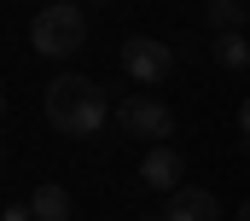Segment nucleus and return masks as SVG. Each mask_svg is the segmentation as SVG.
<instances>
[{"label":"nucleus","instance_id":"nucleus-12","mask_svg":"<svg viewBox=\"0 0 250 221\" xmlns=\"http://www.w3.org/2000/svg\"><path fill=\"white\" fill-rule=\"evenodd\" d=\"M0 116H6V88H0Z\"/></svg>","mask_w":250,"mask_h":221},{"label":"nucleus","instance_id":"nucleus-10","mask_svg":"<svg viewBox=\"0 0 250 221\" xmlns=\"http://www.w3.org/2000/svg\"><path fill=\"white\" fill-rule=\"evenodd\" d=\"M0 221H35V210H29V204H6V210H0Z\"/></svg>","mask_w":250,"mask_h":221},{"label":"nucleus","instance_id":"nucleus-8","mask_svg":"<svg viewBox=\"0 0 250 221\" xmlns=\"http://www.w3.org/2000/svg\"><path fill=\"white\" fill-rule=\"evenodd\" d=\"M209 53L221 70H250V35H209Z\"/></svg>","mask_w":250,"mask_h":221},{"label":"nucleus","instance_id":"nucleus-2","mask_svg":"<svg viewBox=\"0 0 250 221\" xmlns=\"http://www.w3.org/2000/svg\"><path fill=\"white\" fill-rule=\"evenodd\" d=\"M29 47L41 58H70L87 47V12H82V0H53V6H41L35 18H29Z\"/></svg>","mask_w":250,"mask_h":221},{"label":"nucleus","instance_id":"nucleus-6","mask_svg":"<svg viewBox=\"0 0 250 221\" xmlns=\"http://www.w3.org/2000/svg\"><path fill=\"white\" fill-rule=\"evenodd\" d=\"M181 175H187V163H181V152H175V146H151V152H146V163H140V180H146L151 192H175V186H181Z\"/></svg>","mask_w":250,"mask_h":221},{"label":"nucleus","instance_id":"nucleus-4","mask_svg":"<svg viewBox=\"0 0 250 221\" xmlns=\"http://www.w3.org/2000/svg\"><path fill=\"white\" fill-rule=\"evenodd\" d=\"M123 70H128V82H163L175 70V47H163L157 35H128L123 41Z\"/></svg>","mask_w":250,"mask_h":221},{"label":"nucleus","instance_id":"nucleus-15","mask_svg":"<svg viewBox=\"0 0 250 221\" xmlns=\"http://www.w3.org/2000/svg\"><path fill=\"white\" fill-rule=\"evenodd\" d=\"M99 6H111V0H99Z\"/></svg>","mask_w":250,"mask_h":221},{"label":"nucleus","instance_id":"nucleus-1","mask_svg":"<svg viewBox=\"0 0 250 221\" xmlns=\"http://www.w3.org/2000/svg\"><path fill=\"white\" fill-rule=\"evenodd\" d=\"M47 122L70 134V140H87V134H99L105 128V116H111V99H105V88L99 82H87V76H59V82H47Z\"/></svg>","mask_w":250,"mask_h":221},{"label":"nucleus","instance_id":"nucleus-5","mask_svg":"<svg viewBox=\"0 0 250 221\" xmlns=\"http://www.w3.org/2000/svg\"><path fill=\"white\" fill-rule=\"evenodd\" d=\"M163 221H221V204H215V192H204V186H175Z\"/></svg>","mask_w":250,"mask_h":221},{"label":"nucleus","instance_id":"nucleus-3","mask_svg":"<svg viewBox=\"0 0 250 221\" xmlns=\"http://www.w3.org/2000/svg\"><path fill=\"white\" fill-rule=\"evenodd\" d=\"M117 128L134 134V140H146V146H169V134H175V110L163 105L157 93H134L117 105Z\"/></svg>","mask_w":250,"mask_h":221},{"label":"nucleus","instance_id":"nucleus-9","mask_svg":"<svg viewBox=\"0 0 250 221\" xmlns=\"http://www.w3.org/2000/svg\"><path fill=\"white\" fill-rule=\"evenodd\" d=\"M29 210H35V221H70V192L64 186H35V198H29Z\"/></svg>","mask_w":250,"mask_h":221},{"label":"nucleus","instance_id":"nucleus-13","mask_svg":"<svg viewBox=\"0 0 250 221\" xmlns=\"http://www.w3.org/2000/svg\"><path fill=\"white\" fill-rule=\"evenodd\" d=\"M239 221H250V204H245V210H239Z\"/></svg>","mask_w":250,"mask_h":221},{"label":"nucleus","instance_id":"nucleus-14","mask_svg":"<svg viewBox=\"0 0 250 221\" xmlns=\"http://www.w3.org/2000/svg\"><path fill=\"white\" fill-rule=\"evenodd\" d=\"M140 221H163V216H140Z\"/></svg>","mask_w":250,"mask_h":221},{"label":"nucleus","instance_id":"nucleus-7","mask_svg":"<svg viewBox=\"0 0 250 221\" xmlns=\"http://www.w3.org/2000/svg\"><path fill=\"white\" fill-rule=\"evenodd\" d=\"M204 23L215 35H245L250 29V6L245 0H204Z\"/></svg>","mask_w":250,"mask_h":221},{"label":"nucleus","instance_id":"nucleus-11","mask_svg":"<svg viewBox=\"0 0 250 221\" xmlns=\"http://www.w3.org/2000/svg\"><path fill=\"white\" fill-rule=\"evenodd\" d=\"M239 128H245V140H250V99L239 105Z\"/></svg>","mask_w":250,"mask_h":221}]
</instances>
